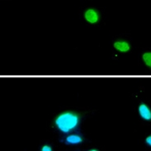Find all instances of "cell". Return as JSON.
<instances>
[{"label":"cell","instance_id":"cell-1","mask_svg":"<svg viewBox=\"0 0 151 151\" xmlns=\"http://www.w3.org/2000/svg\"><path fill=\"white\" fill-rule=\"evenodd\" d=\"M57 128L63 133H69L77 127L79 123V116L73 111H65L59 114L55 121Z\"/></svg>","mask_w":151,"mask_h":151},{"label":"cell","instance_id":"cell-2","mask_svg":"<svg viewBox=\"0 0 151 151\" xmlns=\"http://www.w3.org/2000/svg\"><path fill=\"white\" fill-rule=\"evenodd\" d=\"M86 21L89 24H96L100 20L99 12L94 9H88L84 13Z\"/></svg>","mask_w":151,"mask_h":151},{"label":"cell","instance_id":"cell-3","mask_svg":"<svg viewBox=\"0 0 151 151\" xmlns=\"http://www.w3.org/2000/svg\"><path fill=\"white\" fill-rule=\"evenodd\" d=\"M138 113L140 116L146 121L151 120V109L145 103L140 104L138 106Z\"/></svg>","mask_w":151,"mask_h":151},{"label":"cell","instance_id":"cell-4","mask_svg":"<svg viewBox=\"0 0 151 151\" xmlns=\"http://www.w3.org/2000/svg\"><path fill=\"white\" fill-rule=\"evenodd\" d=\"M113 47L116 49L117 51L120 52H128L130 50L131 45L127 41L125 40H118L116 41L115 42L113 43Z\"/></svg>","mask_w":151,"mask_h":151},{"label":"cell","instance_id":"cell-5","mask_svg":"<svg viewBox=\"0 0 151 151\" xmlns=\"http://www.w3.org/2000/svg\"><path fill=\"white\" fill-rule=\"evenodd\" d=\"M66 142L70 144H78L83 142V138L78 134H70L67 137Z\"/></svg>","mask_w":151,"mask_h":151},{"label":"cell","instance_id":"cell-6","mask_svg":"<svg viewBox=\"0 0 151 151\" xmlns=\"http://www.w3.org/2000/svg\"><path fill=\"white\" fill-rule=\"evenodd\" d=\"M143 60H144V64H146L147 67L151 68V52H148L144 53L142 56Z\"/></svg>","mask_w":151,"mask_h":151},{"label":"cell","instance_id":"cell-7","mask_svg":"<svg viewBox=\"0 0 151 151\" xmlns=\"http://www.w3.org/2000/svg\"><path fill=\"white\" fill-rule=\"evenodd\" d=\"M41 151H52V147L48 145H45V146H43L42 147Z\"/></svg>","mask_w":151,"mask_h":151},{"label":"cell","instance_id":"cell-8","mask_svg":"<svg viewBox=\"0 0 151 151\" xmlns=\"http://www.w3.org/2000/svg\"><path fill=\"white\" fill-rule=\"evenodd\" d=\"M145 142H146V144H147V145H149L150 147H151V134L147 137L146 140H145Z\"/></svg>","mask_w":151,"mask_h":151},{"label":"cell","instance_id":"cell-9","mask_svg":"<svg viewBox=\"0 0 151 151\" xmlns=\"http://www.w3.org/2000/svg\"><path fill=\"white\" fill-rule=\"evenodd\" d=\"M89 151H98V150H94V149H93V150H89Z\"/></svg>","mask_w":151,"mask_h":151}]
</instances>
